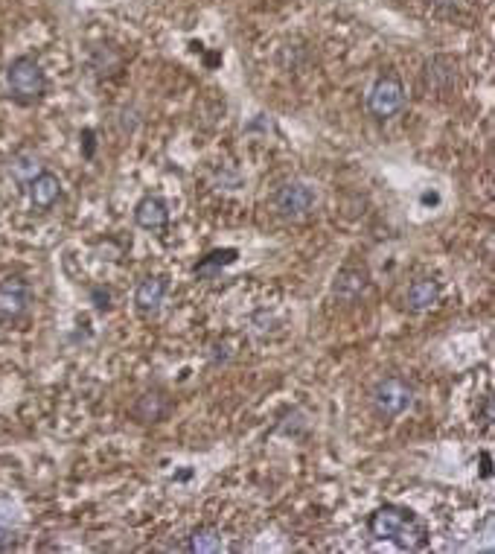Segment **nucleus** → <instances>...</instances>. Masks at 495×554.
<instances>
[{
	"label": "nucleus",
	"mask_w": 495,
	"mask_h": 554,
	"mask_svg": "<svg viewBox=\"0 0 495 554\" xmlns=\"http://www.w3.org/2000/svg\"><path fill=\"white\" fill-rule=\"evenodd\" d=\"M364 292V272L359 269H347L338 275V283H335V295L341 301H356Z\"/></svg>",
	"instance_id": "13"
},
{
	"label": "nucleus",
	"mask_w": 495,
	"mask_h": 554,
	"mask_svg": "<svg viewBox=\"0 0 495 554\" xmlns=\"http://www.w3.org/2000/svg\"><path fill=\"white\" fill-rule=\"evenodd\" d=\"M437 301H440V286H437V280L423 277V280H414V283H411V289H408V307H411V310H431Z\"/></svg>",
	"instance_id": "10"
},
{
	"label": "nucleus",
	"mask_w": 495,
	"mask_h": 554,
	"mask_svg": "<svg viewBox=\"0 0 495 554\" xmlns=\"http://www.w3.org/2000/svg\"><path fill=\"white\" fill-rule=\"evenodd\" d=\"M315 205V190L309 184H300V181H292L286 184L280 193H277V210L289 219H300L306 216Z\"/></svg>",
	"instance_id": "5"
},
{
	"label": "nucleus",
	"mask_w": 495,
	"mask_h": 554,
	"mask_svg": "<svg viewBox=\"0 0 495 554\" xmlns=\"http://www.w3.org/2000/svg\"><path fill=\"white\" fill-rule=\"evenodd\" d=\"M9 525H12V522L0 517V552H3V549L9 546V540H12V534H9Z\"/></svg>",
	"instance_id": "14"
},
{
	"label": "nucleus",
	"mask_w": 495,
	"mask_h": 554,
	"mask_svg": "<svg viewBox=\"0 0 495 554\" xmlns=\"http://www.w3.org/2000/svg\"><path fill=\"white\" fill-rule=\"evenodd\" d=\"M405 105V88L396 76H385L370 91V111L376 117H394Z\"/></svg>",
	"instance_id": "4"
},
{
	"label": "nucleus",
	"mask_w": 495,
	"mask_h": 554,
	"mask_svg": "<svg viewBox=\"0 0 495 554\" xmlns=\"http://www.w3.org/2000/svg\"><path fill=\"white\" fill-rule=\"evenodd\" d=\"M27 187H30V202H33L35 210H50L62 196V181H59V175L53 173L35 175Z\"/></svg>",
	"instance_id": "7"
},
{
	"label": "nucleus",
	"mask_w": 495,
	"mask_h": 554,
	"mask_svg": "<svg viewBox=\"0 0 495 554\" xmlns=\"http://www.w3.org/2000/svg\"><path fill=\"white\" fill-rule=\"evenodd\" d=\"M9 91L21 100V103H33L44 94L47 88V79H44V70L38 68V62L30 56H21L9 65Z\"/></svg>",
	"instance_id": "2"
},
{
	"label": "nucleus",
	"mask_w": 495,
	"mask_h": 554,
	"mask_svg": "<svg viewBox=\"0 0 495 554\" xmlns=\"http://www.w3.org/2000/svg\"><path fill=\"white\" fill-rule=\"evenodd\" d=\"M134 219H137V225L140 228H146V231H155V228H164L166 222H169V210H166L164 199H158V196H146L137 210H134Z\"/></svg>",
	"instance_id": "8"
},
{
	"label": "nucleus",
	"mask_w": 495,
	"mask_h": 554,
	"mask_svg": "<svg viewBox=\"0 0 495 554\" xmlns=\"http://www.w3.org/2000/svg\"><path fill=\"white\" fill-rule=\"evenodd\" d=\"M370 534L376 540H388V543H396L399 549H423L429 543V531L426 525L417 520L411 511L405 508H396V505H385L379 508L373 517H370Z\"/></svg>",
	"instance_id": "1"
},
{
	"label": "nucleus",
	"mask_w": 495,
	"mask_h": 554,
	"mask_svg": "<svg viewBox=\"0 0 495 554\" xmlns=\"http://www.w3.org/2000/svg\"><path fill=\"white\" fill-rule=\"evenodd\" d=\"M166 298V277H146L137 292H134V301L143 312H155Z\"/></svg>",
	"instance_id": "9"
},
{
	"label": "nucleus",
	"mask_w": 495,
	"mask_h": 554,
	"mask_svg": "<svg viewBox=\"0 0 495 554\" xmlns=\"http://www.w3.org/2000/svg\"><path fill=\"white\" fill-rule=\"evenodd\" d=\"M27 304H30V286H27V280H21V277L0 280V315L15 318V315H21V312L27 310Z\"/></svg>",
	"instance_id": "6"
},
{
	"label": "nucleus",
	"mask_w": 495,
	"mask_h": 554,
	"mask_svg": "<svg viewBox=\"0 0 495 554\" xmlns=\"http://www.w3.org/2000/svg\"><path fill=\"white\" fill-rule=\"evenodd\" d=\"M9 173H12V178H15L18 184H30L35 175L44 173V167H41L38 155H33V152H21V155H15V158H12Z\"/></svg>",
	"instance_id": "12"
},
{
	"label": "nucleus",
	"mask_w": 495,
	"mask_h": 554,
	"mask_svg": "<svg viewBox=\"0 0 495 554\" xmlns=\"http://www.w3.org/2000/svg\"><path fill=\"white\" fill-rule=\"evenodd\" d=\"M222 549H225V540H222V534H219L213 525L196 528V531H193V537H190V552L219 554Z\"/></svg>",
	"instance_id": "11"
},
{
	"label": "nucleus",
	"mask_w": 495,
	"mask_h": 554,
	"mask_svg": "<svg viewBox=\"0 0 495 554\" xmlns=\"http://www.w3.org/2000/svg\"><path fill=\"white\" fill-rule=\"evenodd\" d=\"M373 403H376V409H379L385 417H399L405 409H411V403H414V391H411V385H405L402 380L388 377V380H382L379 385H376V391H373Z\"/></svg>",
	"instance_id": "3"
}]
</instances>
